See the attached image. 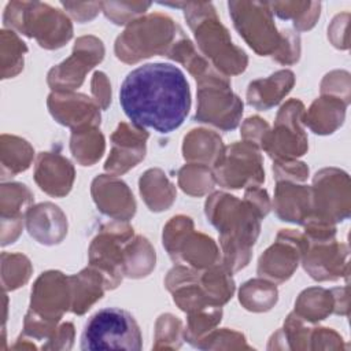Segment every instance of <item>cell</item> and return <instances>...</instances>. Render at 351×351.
Instances as JSON below:
<instances>
[{
    "label": "cell",
    "mask_w": 351,
    "mask_h": 351,
    "mask_svg": "<svg viewBox=\"0 0 351 351\" xmlns=\"http://www.w3.org/2000/svg\"><path fill=\"white\" fill-rule=\"evenodd\" d=\"M140 193L151 211L167 210L176 199V188L160 169H149L140 178Z\"/></svg>",
    "instance_id": "f1b7e54d"
},
{
    "label": "cell",
    "mask_w": 351,
    "mask_h": 351,
    "mask_svg": "<svg viewBox=\"0 0 351 351\" xmlns=\"http://www.w3.org/2000/svg\"><path fill=\"white\" fill-rule=\"evenodd\" d=\"M243 103L230 89L228 77L215 73L197 82V110L195 119L222 130H233L240 123Z\"/></svg>",
    "instance_id": "30bf717a"
},
{
    "label": "cell",
    "mask_w": 351,
    "mask_h": 351,
    "mask_svg": "<svg viewBox=\"0 0 351 351\" xmlns=\"http://www.w3.org/2000/svg\"><path fill=\"white\" fill-rule=\"evenodd\" d=\"M223 149L221 137L207 129H193L184 137V159L193 163L214 165Z\"/></svg>",
    "instance_id": "83f0119b"
},
{
    "label": "cell",
    "mask_w": 351,
    "mask_h": 351,
    "mask_svg": "<svg viewBox=\"0 0 351 351\" xmlns=\"http://www.w3.org/2000/svg\"><path fill=\"white\" fill-rule=\"evenodd\" d=\"M174 21L163 14H149L129 22L115 41V55L125 63H136L152 55L166 56L182 36Z\"/></svg>",
    "instance_id": "8992f818"
},
{
    "label": "cell",
    "mask_w": 351,
    "mask_h": 351,
    "mask_svg": "<svg viewBox=\"0 0 351 351\" xmlns=\"http://www.w3.org/2000/svg\"><path fill=\"white\" fill-rule=\"evenodd\" d=\"M163 247L177 263L191 265L193 269L204 270L219 263L221 256L214 240L203 233L193 232L189 217H173L163 228Z\"/></svg>",
    "instance_id": "ba28073f"
},
{
    "label": "cell",
    "mask_w": 351,
    "mask_h": 351,
    "mask_svg": "<svg viewBox=\"0 0 351 351\" xmlns=\"http://www.w3.org/2000/svg\"><path fill=\"white\" fill-rule=\"evenodd\" d=\"M244 200L248 202L256 211L258 214L263 218L267 215V213L270 211V200L267 196V192L261 189L259 186H250L247 188L245 193H244Z\"/></svg>",
    "instance_id": "681fc988"
},
{
    "label": "cell",
    "mask_w": 351,
    "mask_h": 351,
    "mask_svg": "<svg viewBox=\"0 0 351 351\" xmlns=\"http://www.w3.org/2000/svg\"><path fill=\"white\" fill-rule=\"evenodd\" d=\"M229 14L239 34L261 56H274L284 43V30L277 32L269 3L230 1Z\"/></svg>",
    "instance_id": "9c48e42d"
},
{
    "label": "cell",
    "mask_w": 351,
    "mask_h": 351,
    "mask_svg": "<svg viewBox=\"0 0 351 351\" xmlns=\"http://www.w3.org/2000/svg\"><path fill=\"white\" fill-rule=\"evenodd\" d=\"M341 350L343 339L330 328H313L310 350Z\"/></svg>",
    "instance_id": "f6af8a7d"
},
{
    "label": "cell",
    "mask_w": 351,
    "mask_h": 351,
    "mask_svg": "<svg viewBox=\"0 0 351 351\" xmlns=\"http://www.w3.org/2000/svg\"><path fill=\"white\" fill-rule=\"evenodd\" d=\"M211 170L215 182L223 188L259 186L265 181L262 156L255 145L245 141L223 147Z\"/></svg>",
    "instance_id": "8fae6325"
},
{
    "label": "cell",
    "mask_w": 351,
    "mask_h": 351,
    "mask_svg": "<svg viewBox=\"0 0 351 351\" xmlns=\"http://www.w3.org/2000/svg\"><path fill=\"white\" fill-rule=\"evenodd\" d=\"M196 348L200 350H221V348H251L247 344L244 335L230 329H214L202 339Z\"/></svg>",
    "instance_id": "b9f144b4"
},
{
    "label": "cell",
    "mask_w": 351,
    "mask_h": 351,
    "mask_svg": "<svg viewBox=\"0 0 351 351\" xmlns=\"http://www.w3.org/2000/svg\"><path fill=\"white\" fill-rule=\"evenodd\" d=\"M134 236L133 228L126 223L112 222L104 225L89 245V263L99 270L106 282V289L117 288L125 277V244Z\"/></svg>",
    "instance_id": "7c38bea8"
},
{
    "label": "cell",
    "mask_w": 351,
    "mask_h": 351,
    "mask_svg": "<svg viewBox=\"0 0 351 351\" xmlns=\"http://www.w3.org/2000/svg\"><path fill=\"white\" fill-rule=\"evenodd\" d=\"M184 7L185 19L192 29L197 47L211 60L214 69L222 75H236L245 70L248 58L245 52L232 43L228 29L219 22L213 4L185 3L166 4Z\"/></svg>",
    "instance_id": "3957f363"
},
{
    "label": "cell",
    "mask_w": 351,
    "mask_h": 351,
    "mask_svg": "<svg viewBox=\"0 0 351 351\" xmlns=\"http://www.w3.org/2000/svg\"><path fill=\"white\" fill-rule=\"evenodd\" d=\"M311 196V217L330 223L350 217V182L347 173L339 169H322L313 180Z\"/></svg>",
    "instance_id": "5bb4252c"
},
{
    "label": "cell",
    "mask_w": 351,
    "mask_h": 351,
    "mask_svg": "<svg viewBox=\"0 0 351 351\" xmlns=\"http://www.w3.org/2000/svg\"><path fill=\"white\" fill-rule=\"evenodd\" d=\"M143 347L140 326L134 317L118 307H107L95 313L81 335V350H128Z\"/></svg>",
    "instance_id": "52a82bcc"
},
{
    "label": "cell",
    "mask_w": 351,
    "mask_h": 351,
    "mask_svg": "<svg viewBox=\"0 0 351 351\" xmlns=\"http://www.w3.org/2000/svg\"><path fill=\"white\" fill-rule=\"evenodd\" d=\"M295 84L291 70H280L267 78L255 80L248 85L247 103L256 110H269L285 97Z\"/></svg>",
    "instance_id": "d4e9b609"
},
{
    "label": "cell",
    "mask_w": 351,
    "mask_h": 351,
    "mask_svg": "<svg viewBox=\"0 0 351 351\" xmlns=\"http://www.w3.org/2000/svg\"><path fill=\"white\" fill-rule=\"evenodd\" d=\"M213 170L207 165L188 163L178 171V185L191 196H203L214 188Z\"/></svg>",
    "instance_id": "74e56055"
},
{
    "label": "cell",
    "mask_w": 351,
    "mask_h": 351,
    "mask_svg": "<svg viewBox=\"0 0 351 351\" xmlns=\"http://www.w3.org/2000/svg\"><path fill=\"white\" fill-rule=\"evenodd\" d=\"M347 104L340 97L322 95L313 101L307 112L304 111L303 123L317 134H330L341 126Z\"/></svg>",
    "instance_id": "484cf974"
},
{
    "label": "cell",
    "mask_w": 351,
    "mask_h": 351,
    "mask_svg": "<svg viewBox=\"0 0 351 351\" xmlns=\"http://www.w3.org/2000/svg\"><path fill=\"white\" fill-rule=\"evenodd\" d=\"M335 311V295L325 288L304 289L295 302V314L306 322H318Z\"/></svg>",
    "instance_id": "f546056e"
},
{
    "label": "cell",
    "mask_w": 351,
    "mask_h": 351,
    "mask_svg": "<svg viewBox=\"0 0 351 351\" xmlns=\"http://www.w3.org/2000/svg\"><path fill=\"white\" fill-rule=\"evenodd\" d=\"M74 339V326L71 322H64L56 328L53 335L43 346L44 350H70Z\"/></svg>",
    "instance_id": "7dc6e473"
},
{
    "label": "cell",
    "mask_w": 351,
    "mask_h": 351,
    "mask_svg": "<svg viewBox=\"0 0 351 351\" xmlns=\"http://www.w3.org/2000/svg\"><path fill=\"white\" fill-rule=\"evenodd\" d=\"M0 43L1 78H12L23 69V55L27 52V48L14 30L3 29Z\"/></svg>",
    "instance_id": "d590c367"
},
{
    "label": "cell",
    "mask_w": 351,
    "mask_h": 351,
    "mask_svg": "<svg viewBox=\"0 0 351 351\" xmlns=\"http://www.w3.org/2000/svg\"><path fill=\"white\" fill-rule=\"evenodd\" d=\"M269 130V125L265 122V119L259 117H250L241 126V137L245 143H250L256 148H262L263 140Z\"/></svg>",
    "instance_id": "bcb514c9"
},
{
    "label": "cell",
    "mask_w": 351,
    "mask_h": 351,
    "mask_svg": "<svg viewBox=\"0 0 351 351\" xmlns=\"http://www.w3.org/2000/svg\"><path fill=\"white\" fill-rule=\"evenodd\" d=\"M307 239L303 233L292 229H281L273 245H270L258 261V274L273 284L287 281L296 270Z\"/></svg>",
    "instance_id": "2e32d148"
},
{
    "label": "cell",
    "mask_w": 351,
    "mask_h": 351,
    "mask_svg": "<svg viewBox=\"0 0 351 351\" xmlns=\"http://www.w3.org/2000/svg\"><path fill=\"white\" fill-rule=\"evenodd\" d=\"M222 308L221 307H204L202 310L188 314L186 328L184 329V339L193 347L202 341L215 326L221 322Z\"/></svg>",
    "instance_id": "8d00e7d4"
},
{
    "label": "cell",
    "mask_w": 351,
    "mask_h": 351,
    "mask_svg": "<svg viewBox=\"0 0 351 351\" xmlns=\"http://www.w3.org/2000/svg\"><path fill=\"white\" fill-rule=\"evenodd\" d=\"M70 306L69 276L56 270L43 273L32 288L30 307L23 319V335L34 340H48Z\"/></svg>",
    "instance_id": "277c9868"
},
{
    "label": "cell",
    "mask_w": 351,
    "mask_h": 351,
    "mask_svg": "<svg viewBox=\"0 0 351 351\" xmlns=\"http://www.w3.org/2000/svg\"><path fill=\"white\" fill-rule=\"evenodd\" d=\"M104 136L97 126H89L73 130L70 138V149L74 159L82 166H92L104 152Z\"/></svg>",
    "instance_id": "1f68e13d"
},
{
    "label": "cell",
    "mask_w": 351,
    "mask_h": 351,
    "mask_svg": "<svg viewBox=\"0 0 351 351\" xmlns=\"http://www.w3.org/2000/svg\"><path fill=\"white\" fill-rule=\"evenodd\" d=\"M278 291L273 282L263 278H254L244 282L239 291V300L243 307L254 313H265L274 307Z\"/></svg>",
    "instance_id": "836d02e7"
},
{
    "label": "cell",
    "mask_w": 351,
    "mask_h": 351,
    "mask_svg": "<svg viewBox=\"0 0 351 351\" xmlns=\"http://www.w3.org/2000/svg\"><path fill=\"white\" fill-rule=\"evenodd\" d=\"M3 22L10 30L34 37L38 45L45 49L60 48L73 36L69 16L43 3H8L4 10Z\"/></svg>",
    "instance_id": "5b68a950"
},
{
    "label": "cell",
    "mask_w": 351,
    "mask_h": 351,
    "mask_svg": "<svg viewBox=\"0 0 351 351\" xmlns=\"http://www.w3.org/2000/svg\"><path fill=\"white\" fill-rule=\"evenodd\" d=\"M25 218L29 234L41 244H59L67 233L66 215L52 203H41L30 207Z\"/></svg>",
    "instance_id": "603a6c76"
},
{
    "label": "cell",
    "mask_w": 351,
    "mask_h": 351,
    "mask_svg": "<svg viewBox=\"0 0 351 351\" xmlns=\"http://www.w3.org/2000/svg\"><path fill=\"white\" fill-rule=\"evenodd\" d=\"M62 4L64 8L70 11L73 18L80 22L89 21L96 16V12H89L86 10H92L93 7L97 5V3H62Z\"/></svg>",
    "instance_id": "f907efd6"
},
{
    "label": "cell",
    "mask_w": 351,
    "mask_h": 351,
    "mask_svg": "<svg viewBox=\"0 0 351 351\" xmlns=\"http://www.w3.org/2000/svg\"><path fill=\"white\" fill-rule=\"evenodd\" d=\"M69 282L71 293L70 311L77 315L85 314L92 304L101 299L106 291L103 276L92 266L81 270L78 274L69 276Z\"/></svg>",
    "instance_id": "4316f807"
},
{
    "label": "cell",
    "mask_w": 351,
    "mask_h": 351,
    "mask_svg": "<svg viewBox=\"0 0 351 351\" xmlns=\"http://www.w3.org/2000/svg\"><path fill=\"white\" fill-rule=\"evenodd\" d=\"M97 208L117 221H129L136 213V202L129 186L117 176L101 174L90 188Z\"/></svg>",
    "instance_id": "ffe728a7"
},
{
    "label": "cell",
    "mask_w": 351,
    "mask_h": 351,
    "mask_svg": "<svg viewBox=\"0 0 351 351\" xmlns=\"http://www.w3.org/2000/svg\"><path fill=\"white\" fill-rule=\"evenodd\" d=\"M204 211L207 221L219 233L221 263L232 273L245 267L261 232L262 217L248 202L225 192L208 196Z\"/></svg>",
    "instance_id": "7a4b0ae2"
},
{
    "label": "cell",
    "mask_w": 351,
    "mask_h": 351,
    "mask_svg": "<svg viewBox=\"0 0 351 351\" xmlns=\"http://www.w3.org/2000/svg\"><path fill=\"white\" fill-rule=\"evenodd\" d=\"M147 138L145 129L121 122L111 134V152L104 170L112 176H121L134 167L145 156Z\"/></svg>",
    "instance_id": "d6986e66"
},
{
    "label": "cell",
    "mask_w": 351,
    "mask_h": 351,
    "mask_svg": "<svg viewBox=\"0 0 351 351\" xmlns=\"http://www.w3.org/2000/svg\"><path fill=\"white\" fill-rule=\"evenodd\" d=\"M184 340L182 322L173 314H162L155 326V344L154 348H180Z\"/></svg>",
    "instance_id": "60d3db41"
},
{
    "label": "cell",
    "mask_w": 351,
    "mask_h": 351,
    "mask_svg": "<svg viewBox=\"0 0 351 351\" xmlns=\"http://www.w3.org/2000/svg\"><path fill=\"white\" fill-rule=\"evenodd\" d=\"M155 267V250L143 236H133L125 244L123 269L125 276L130 278H141L151 273Z\"/></svg>",
    "instance_id": "4dcf8cb0"
},
{
    "label": "cell",
    "mask_w": 351,
    "mask_h": 351,
    "mask_svg": "<svg viewBox=\"0 0 351 351\" xmlns=\"http://www.w3.org/2000/svg\"><path fill=\"white\" fill-rule=\"evenodd\" d=\"M273 208L281 221L304 225L313 214L311 188L288 181H277Z\"/></svg>",
    "instance_id": "cb8c5ba5"
},
{
    "label": "cell",
    "mask_w": 351,
    "mask_h": 351,
    "mask_svg": "<svg viewBox=\"0 0 351 351\" xmlns=\"http://www.w3.org/2000/svg\"><path fill=\"white\" fill-rule=\"evenodd\" d=\"M74 167L58 152H40L34 165V181L49 196H66L74 182Z\"/></svg>",
    "instance_id": "44dd1931"
},
{
    "label": "cell",
    "mask_w": 351,
    "mask_h": 351,
    "mask_svg": "<svg viewBox=\"0 0 351 351\" xmlns=\"http://www.w3.org/2000/svg\"><path fill=\"white\" fill-rule=\"evenodd\" d=\"M274 14L281 19H292L293 26L298 30H308L315 25L317 18L319 16V3H299V1H287V3H269Z\"/></svg>",
    "instance_id": "f35d334b"
},
{
    "label": "cell",
    "mask_w": 351,
    "mask_h": 351,
    "mask_svg": "<svg viewBox=\"0 0 351 351\" xmlns=\"http://www.w3.org/2000/svg\"><path fill=\"white\" fill-rule=\"evenodd\" d=\"M47 104L55 121L71 130L100 125V107L86 95L53 90L48 96Z\"/></svg>",
    "instance_id": "ac0fdd59"
},
{
    "label": "cell",
    "mask_w": 351,
    "mask_h": 351,
    "mask_svg": "<svg viewBox=\"0 0 351 351\" xmlns=\"http://www.w3.org/2000/svg\"><path fill=\"white\" fill-rule=\"evenodd\" d=\"M304 106L298 99H291L277 112L273 130H269L262 149L274 160L296 159L306 154L307 136L302 129Z\"/></svg>",
    "instance_id": "4fadbf2b"
},
{
    "label": "cell",
    "mask_w": 351,
    "mask_h": 351,
    "mask_svg": "<svg viewBox=\"0 0 351 351\" xmlns=\"http://www.w3.org/2000/svg\"><path fill=\"white\" fill-rule=\"evenodd\" d=\"M92 95L93 100L101 110H106L111 103V86L104 73L96 71L92 78Z\"/></svg>",
    "instance_id": "c3c4849f"
},
{
    "label": "cell",
    "mask_w": 351,
    "mask_h": 351,
    "mask_svg": "<svg viewBox=\"0 0 351 351\" xmlns=\"http://www.w3.org/2000/svg\"><path fill=\"white\" fill-rule=\"evenodd\" d=\"M166 56L184 64V67L193 75L196 82L218 73L214 67H211V64L206 60V58H203L196 52L191 40L186 38L185 36H181L173 44V47L169 49Z\"/></svg>",
    "instance_id": "e575fe53"
},
{
    "label": "cell",
    "mask_w": 351,
    "mask_h": 351,
    "mask_svg": "<svg viewBox=\"0 0 351 351\" xmlns=\"http://www.w3.org/2000/svg\"><path fill=\"white\" fill-rule=\"evenodd\" d=\"M1 174L15 176L29 169L33 160L32 145L16 136L1 134Z\"/></svg>",
    "instance_id": "d6a6232c"
},
{
    "label": "cell",
    "mask_w": 351,
    "mask_h": 351,
    "mask_svg": "<svg viewBox=\"0 0 351 351\" xmlns=\"http://www.w3.org/2000/svg\"><path fill=\"white\" fill-rule=\"evenodd\" d=\"M348 248L336 239L325 241L307 240L302 263L308 276L315 281H335L348 274Z\"/></svg>",
    "instance_id": "e0dca14e"
},
{
    "label": "cell",
    "mask_w": 351,
    "mask_h": 351,
    "mask_svg": "<svg viewBox=\"0 0 351 351\" xmlns=\"http://www.w3.org/2000/svg\"><path fill=\"white\" fill-rule=\"evenodd\" d=\"M300 56V38L296 33L284 29V43L273 59L281 64H293Z\"/></svg>",
    "instance_id": "ee69618b"
},
{
    "label": "cell",
    "mask_w": 351,
    "mask_h": 351,
    "mask_svg": "<svg viewBox=\"0 0 351 351\" xmlns=\"http://www.w3.org/2000/svg\"><path fill=\"white\" fill-rule=\"evenodd\" d=\"M33 193L25 184L7 182L1 185V245L14 243L22 230V215L30 208Z\"/></svg>",
    "instance_id": "7402d4cb"
},
{
    "label": "cell",
    "mask_w": 351,
    "mask_h": 351,
    "mask_svg": "<svg viewBox=\"0 0 351 351\" xmlns=\"http://www.w3.org/2000/svg\"><path fill=\"white\" fill-rule=\"evenodd\" d=\"M104 58L103 43L93 36L80 37L70 58L52 67L48 73V85L56 92H69L81 86L85 74Z\"/></svg>",
    "instance_id": "9a60e30c"
},
{
    "label": "cell",
    "mask_w": 351,
    "mask_h": 351,
    "mask_svg": "<svg viewBox=\"0 0 351 351\" xmlns=\"http://www.w3.org/2000/svg\"><path fill=\"white\" fill-rule=\"evenodd\" d=\"M119 103L132 125L167 134L180 128L189 112V84L173 64L147 63L125 77Z\"/></svg>",
    "instance_id": "6da1fadb"
},
{
    "label": "cell",
    "mask_w": 351,
    "mask_h": 351,
    "mask_svg": "<svg viewBox=\"0 0 351 351\" xmlns=\"http://www.w3.org/2000/svg\"><path fill=\"white\" fill-rule=\"evenodd\" d=\"M30 261L22 254H1V285L4 291L23 287L32 276Z\"/></svg>",
    "instance_id": "ab89813d"
},
{
    "label": "cell",
    "mask_w": 351,
    "mask_h": 351,
    "mask_svg": "<svg viewBox=\"0 0 351 351\" xmlns=\"http://www.w3.org/2000/svg\"><path fill=\"white\" fill-rule=\"evenodd\" d=\"M273 173L277 181L298 182L304 181L308 176V167L296 159H280L273 163Z\"/></svg>",
    "instance_id": "7bdbcfd3"
}]
</instances>
